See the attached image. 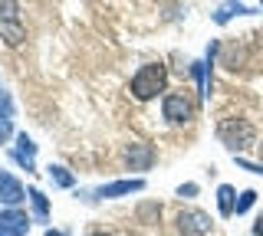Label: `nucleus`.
Segmentation results:
<instances>
[{
  "instance_id": "f257e3e1",
  "label": "nucleus",
  "mask_w": 263,
  "mask_h": 236,
  "mask_svg": "<svg viewBox=\"0 0 263 236\" xmlns=\"http://www.w3.org/2000/svg\"><path fill=\"white\" fill-rule=\"evenodd\" d=\"M164 85H168V66H164V62H145V66L132 76L128 92H132V99H138V102H152L164 92Z\"/></svg>"
},
{
  "instance_id": "f03ea898",
  "label": "nucleus",
  "mask_w": 263,
  "mask_h": 236,
  "mask_svg": "<svg viewBox=\"0 0 263 236\" xmlns=\"http://www.w3.org/2000/svg\"><path fill=\"white\" fill-rule=\"evenodd\" d=\"M217 138H220V144H224L227 151H247V148H253L257 144V128L250 125L247 118H224L217 125Z\"/></svg>"
},
{
  "instance_id": "7ed1b4c3",
  "label": "nucleus",
  "mask_w": 263,
  "mask_h": 236,
  "mask_svg": "<svg viewBox=\"0 0 263 236\" xmlns=\"http://www.w3.org/2000/svg\"><path fill=\"white\" fill-rule=\"evenodd\" d=\"M175 226H178V233H184V236H208L214 230V220L197 207H184L175 217Z\"/></svg>"
},
{
  "instance_id": "20e7f679",
  "label": "nucleus",
  "mask_w": 263,
  "mask_h": 236,
  "mask_svg": "<svg viewBox=\"0 0 263 236\" xmlns=\"http://www.w3.org/2000/svg\"><path fill=\"white\" fill-rule=\"evenodd\" d=\"M161 115L171 121V125H184V121L194 118V105L184 92H168L161 99Z\"/></svg>"
},
{
  "instance_id": "39448f33",
  "label": "nucleus",
  "mask_w": 263,
  "mask_h": 236,
  "mask_svg": "<svg viewBox=\"0 0 263 236\" xmlns=\"http://www.w3.org/2000/svg\"><path fill=\"white\" fill-rule=\"evenodd\" d=\"M122 161H125L128 170H148L158 161V151H155V144L148 141H128L125 151H122Z\"/></svg>"
},
{
  "instance_id": "423d86ee",
  "label": "nucleus",
  "mask_w": 263,
  "mask_h": 236,
  "mask_svg": "<svg viewBox=\"0 0 263 236\" xmlns=\"http://www.w3.org/2000/svg\"><path fill=\"white\" fill-rule=\"evenodd\" d=\"M145 190V181L142 177H132V181H112V184H102L96 190H89L86 200H115V197H128V194H138Z\"/></svg>"
},
{
  "instance_id": "0eeeda50",
  "label": "nucleus",
  "mask_w": 263,
  "mask_h": 236,
  "mask_svg": "<svg viewBox=\"0 0 263 236\" xmlns=\"http://www.w3.org/2000/svg\"><path fill=\"white\" fill-rule=\"evenodd\" d=\"M23 197H27L23 184L16 181L10 170H0V203H4V207H20Z\"/></svg>"
},
{
  "instance_id": "6e6552de",
  "label": "nucleus",
  "mask_w": 263,
  "mask_h": 236,
  "mask_svg": "<svg viewBox=\"0 0 263 236\" xmlns=\"http://www.w3.org/2000/svg\"><path fill=\"white\" fill-rule=\"evenodd\" d=\"M0 230L7 236H23L30 230V217L20 207H7V210H0Z\"/></svg>"
},
{
  "instance_id": "1a4fd4ad",
  "label": "nucleus",
  "mask_w": 263,
  "mask_h": 236,
  "mask_svg": "<svg viewBox=\"0 0 263 236\" xmlns=\"http://www.w3.org/2000/svg\"><path fill=\"white\" fill-rule=\"evenodd\" d=\"M10 158H13L20 167L33 170V161H36V144H33V138H30L27 132H20V135H16V148L10 151Z\"/></svg>"
},
{
  "instance_id": "9d476101",
  "label": "nucleus",
  "mask_w": 263,
  "mask_h": 236,
  "mask_svg": "<svg viewBox=\"0 0 263 236\" xmlns=\"http://www.w3.org/2000/svg\"><path fill=\"white\" fill-rule=\"evenodd\" d=\"M13 135V99L10 95H0V144Z\"/></svg>"
},
{
  "instance_id": "9b49d317",
  "label": "nucleus",
  "mask_w": 263,
  "mask_h": 236,
  "mask_svg": "<svg viewBox=\"0 0 263 236\" xmlns=\"http://www.w3.org/2000/svg\"><path fill=\"white\" fill-rule=\"evenodd\" d=\"M234 207H237V190L230 184H220L217 187V210H220V217H234Z\"/></svg>"
},
{
  "instance_id": "f8f14e48",
  "label": "nucleus",
  "mask_w": 263,
  "mask_h": 236,
  "mask_svg": "<svg viewBox=\"0 0 263 236\" xmlns=\"http://www.w3.org/2000/svg\"><path fill=\"white\" fill-rule=\"evenodd\" d=\"M0 36L7 39V46H20L27 39V30H23L20 20H7V23H0Z\"/></svg>"
},
{
  "instance_id": "ddd939ff",
  "label": "nucleus",
  "mask_w": 263,
  "mask_h": 236,
  "mask_svg": "<svg viewBox=\"0 0 263 236\" xmlns=\"http://www.w3.org/2000/svg\"><path fill=\"white\" fill-rule=\"evenodd\" d=\"M27 197L33 203V213H36V220H40V223H46V220H49V200H46V194L40 190V187H30Z\"/></svg>"
},
{
  "instance_id": "4468645a",
  "label": "nucleus",
  "mask_w": 263,
  "mask_h": 236,
  "mask_svg": "<svg viewBox=\"0 0 263 236\" xmlns=\"http://www.w3.org/2000/svg\"><path fill=\"white\" fill-rule=\"evenodd\" d=\"M240 17V13H250V7H243V4H237V0H230V4H224V7H217V10H214V23H220V27H224V23H230V17Z\"/></svg>"
},
{
  "instance_id": "2eb2a0df",
  "label": "nucleus",
  "mask_w": 263,
  "mask_h": 236,
  "mask_svg": "<svg viewBox=\"0 0 263 236\" xmlns=\"http://www.w3.org/2000/svg\"><path fill=\"white\" fill-rule=\"evenodd\" d=\"M46 174H49V181H53L56 187H72V184H76V177H72L63 164H49V167H46Z\"/></svg>"
},
{
  "instance_id": "dca6fc26",
  "label": "nucleus",
  "mask_w": 263,
  "mask_h": 236,
  "mask_svg": "<svg viewBox=\"0 0 263 236\" xmlns=\"http://www.w3.org/2000/svg\"><path fill=\"white\" fill-rule=\"evenodd\" d=\"M7 20H20V4L16 0H0V23Z\"/></svg>"
},
{
  "instance_id": "f3484780",
  "label": "nucleus",
  "mask_w": 263,
  "mask_h": 236,
  "mask_svg": "<svg viewBox=\"0 0 263 236\" xmlns=\"http://www.w3.org/2000/svg\"><path fill=\"white\" fill-rule=\"evenodd\" d=\"M253 203H257V190H243L240 197H237V207H234V213H237V217H240V213H247V210H250Z\"/></svg>"
},
{
  "instance_id": "a211bd4d",
  "label": "nucleus",
  "mask_w": 263,
  "mask_h": 236,
  "mask_svg": "<svg viewBox=\"0 0 263 236\" xmlns=\"http://www.w3.org/2000/svg\"><path fill=\"white\" fill-rule=\"evenodd\" d=\"M178 197H181V200L197 197V184H181V187H178Z\"/></svg>"
},
{
  "instance_id": "6ab92c4d",
  "label": "nucleus",
  "mask_w": 263,
  "mask_h": 236,
  "mask_svg": "<svg viewBox=\"0 0 263 236\" xmlns=\"http://www.w3.org/2000/svg\"><path fill=\"white\" fill-rule=\"evenodd\" d=\"M237 167L250 170V174H263V164H253V161H247V158H237Z\"/></svg>"
},
{
  "instance_id": "aec40b11",
  "label": "nucleus",
  "mask_w": 263,
  "mask_h": 236,
  "mask_svg": "<svg viewBox=\"0 0 263 236\" xmlns=\"http://www.w3.org/2000/svg\"><path fill=\"white\" fill-rule=\"evenodd\" d=\"M253 236H263V213L257 217V223H253Z\"/></svg>"
},
{
  "instance_id": "412c9836",
  "label": "nucleus",
  "mask_w": 263,
  "mask_h": 236,
  "mask_svg": "<svg viewBox=\"0 0 263 236\" xmlns=\"http://www.w3.org/2000/svg\"><path fill=\"white\" fill-rule=\"evenodd\" d=\"M43 236H66V230H46Z\"/></svg>"
},
{
  "instance_id": "4be33fe9",
  "label": "nucleus",
  "mask_w": 263,
  "mask_h": 236,
  "mask_svg": "<svg viewBox=\"0 0 263 236\" xmlns=\"http://www.w3.org/2000/svg\"><path fill=\"white\" fill-rule=\"evenodd\" d=\"M89 236H112V233H105V230H96V233H89Z\"/></svg>"
},
{
  "instance_id": "5701e85b",
  "label": "nucleus",
  "mask_w": 263,
  "mask_h": 236,
  "mask_svg": "<svg viewBox=\"0 0 263 236\" xmlns=\"http://www.w3.org/2000/svg\"><path fill=\"white\" fill-rule=\"evenodd\" d=\"M0 236H7V233H4V230H0Z\"/></svg>"
},
{
  "instance_id": "b1692460",
  "label": "nucleus",
  "mask_w": 263,
  "mask_h": 236,
  "mask_svg": "<svg viewBox=\"0 0 263 236\" xmlns=\"http://www.w3.org/2000/svg\"><path fill=\"white\" fill-rule=\"evenodd\" d=\"M260 7H263V0H260Z\"/></svg>"
},
{
  "instance_id": "393cba45",
  "label": "nucleus",
  "mask_w": 263,
  "mask_h": 236,
  "mask_svg": "<svg viewBox=\"0 0 263 236\" xmlns=\"http://www.w3.org/2000/svg\"><path fill=\"white\" fill-rule=\"evenodd\" d=\"M0 95H4V92H0Z\"/></svg>"
}]
</instances>
